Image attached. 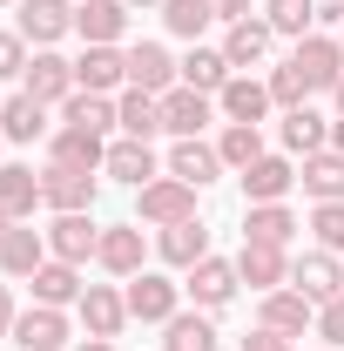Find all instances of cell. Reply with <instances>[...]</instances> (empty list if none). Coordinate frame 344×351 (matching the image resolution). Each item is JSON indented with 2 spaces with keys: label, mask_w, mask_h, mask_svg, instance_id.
<instances>
[{
  "label": "cell",
  "mask_w": 344,
  "mask_h": 351,
  "mask_svg": "<svg viewBox=\"0 0 344 351\" xmlns=\"http://www.w3.org/2000/svg\"><path fill=\"white\" fill-rule=\"evenodd\" d=\"M189 217H196V189H189L182 176H156V182L135 189V223L169 230V223H189Z\"/></svg>",
  "instance_id": "obj_1"
},
{
  "label": "cell",
  "mask_w": 344,
  "mask_h": 351,
  "mask_svg": "<svg viewBox=\"0 0 344 351\" xmlns=\"http://www.w3.org/2000/svg\"><path fill=\"white\" fill-rule=\"evenodd\" d=\"M291 68L310 82V95H338V82H344V47L331 41V34H304L297 54H291Z\"/></svg>",
  "instance_id": "obj_2"
},
{
  "label": "cell",
  "mask_w": 344,
  "mask_h": 351,
  "mask_svg": "<svg viewBox=\"0 0 344 351\" xmlns=\"http://www.w3.org/2000/svg\"><path fill=\"white\" fill-rule=\"evenodd\" d=\"M210 122H216V95H203V88H182V82L162 95V129H169L175 142H196Z\"/></svg>",
  "instance_id": "obj_3"
},
{
  "label": "cell",
  "mask_w": 344,
  "mask_h": 351,
  "mask_svg": "<svg viewBox=\"0 0 344 351\" xmlns=\"http://www.w3.org/2000/svg\"><path fill=\"white\" fill-rule=\"evenodd\" d=\"M21 95H34L41 108H61V101L75 95V61H61L54 47H41V54L27 61V75H21Z\"/></svg>",
  "instance_id": "obj_4"
},
{
  "label": "cell",
  "mask_w": 344,
  "mask_h": 351,
  "mask_svg": "<svg viewBox=\"0 0 344 351\" xmlns=\"http://www.w3.org/2000/svg\"><path fill=\"white\" fill-rule=\"evenodd\" d=\"M122 298H129V317H142V324H169V317H175V298H182V284H169L162 270H135Z\"/></svg>",
  "instance_id": "obj_5"
},
{
  "label": "cell",
  "mask_w": 344,
  "mask_h": 351,
  "mask_svg": "<svg viewBox=\"0 0 344 351\" xmlns=\"http://www.w3.org/2000/svg\"><path fill=\"white\" fill-rule=\"evenodd\" d=\"M68 27H75V0H21L14 34H21L27 47H54Z\"/></svg>",
  "instance_id": "obj_6"
},
{
  "label": "cell",
  "mask_w": 344,
  "mask_h": 351,
  "mask_svg": "<svg viewBox=\"0 0 344 351\" xmlns=\"http://www.w3.org/2000/svg\"><path fill=\"white\" fill-rule=\"evenodd\" d=\"M291 284H297L310 304H331L344 291V263H338V250H304L297 263H291Z\"/></svg>",
  "instance_id": "obj_7"
},
{
  "label": "cell",
  "mask_w": 344,
  "mask_h": 351,
  "mask_svg": "<svg viewBox=\"0 0 344 351\" xmlns=\"http://www.w3.org/2000/svg\"><path fill=\"white\" fill-rule=\"evenodd\" d=\"M41 203L54 210V217L95 210V176H88V169H61V162H47V176H41Z\"/></svg>",
  "instance_id": "obj_8"
},
{
  "label": "cell",
  "mask_w": 344,
  "mask_h": 351,
  "mask_svg": "<svg viewBox=\"0 0 344 351\" xmlns=\"http://www.w3.org/2000/svg\"><path fill=\"white\" fill-rule=\"evenodd\" d=\"M263 331H284V338H304L310 324H317V304L304 298L297 284H284V291H263Z\"/></svg>",
  "instance_id": "obj_9"
},
{
  "label": "cell",
  "mask_w": 344,
  "mask_h": 351,
  "mask_svg": "<svg viewBox=\"0 0 344 351\" xmlns=\"http://www.w3.org/2000/svg\"><path fill=\"white\" fill-rule=\"evenodd\" d=\"M95 250H101V230H95V217H88V210L47 223V257H61V263H88Z\"/></svg>",
  "instance_id": "obj_10"
},
{
  "label": "cell",
  "mask_w": 344,
  "mask_h": 351,
  "mask_svg": "<svg viewBox=\"0 0 344 351\" xmlns=\"http://www.w3.org/2000/svg\"><path fill=\"white\" fill-rule=\"evenodd\" d=\"M75 34L88 47H115L129 34V7L122 0H75Z\"/></svg>",
  "instance_id": "obj_11"
},
{
  "label": "cell",
  "mask_w": 344,
  "mask_h": 351,
  "mask_svg": "<svg viewBox=\"0 0 344 351\" xmlns=\"http://www.w3.org/2000/svg\"><path fill=\"white\" fill-rule=\"evenodd\" d=\"M236 277L250 284V291H284L291 284V250H270V243H243L236 250Z\"/></svg>",
  "instance_id": "obj_12"
},
{
  "label": "cell",
  "mask_w": 344,
  "mask_h": 351,
  "mask_svg": "<svg viewBox=\"0 0 344 351\" xmlns=\"http://www.w3.org/2000/svg\"><path fill=\"white\" fill-rule=\"evenodd\" d=\"M175 75H182V68L169 61V47H162V41H135L129 47V88H142V95H169Z\"/></svg>",
  "instance_id": "obj_13"
},
{
  "label": "cell",
  "mask_w": 344,
  "mask_h": 351,
  "mask_svg": "<svg viewBox=\"0 0 344 351\" xmlns=\"http://www.w3.org/2000/svg\"><path fill=\"white\" fill-rule=\"evenodd\" d=\"M47 162H61V169H101V162H108V142H101V135L95 129H54L47 135Z\"/></svg>",
  "instance_id": "obj_14"
},
{
  "label": "cell",
  "mask_w": 344,
  "mask_h": 351,
  "mask_svg": "<svg viewBox=\"0 0 344 351\" xmlns=\"http://www.w3.org/2000/svg\"><path fill=\"white\" fill-rule=\"evenodd\" d=\"M75 311H82L88 338H122V324H129V298H122V291H108V284H88Z\"/></svg>",
  "instance_id": "obj_15"
},
{
  "label": "cell",
  "mask_w": 344,
  "mask_h": 351,
  "mask_svg": "<svg viewBox=\"0 0 344 351\" xmlns=\"http://www.w3.org/2000/svg\"><path fill=\"white\" fill-rule=\"evenodd\" d=\"M14 345L21 351H68V317L54 304H34L14 317Z\"/></svg>",
  "instance_id": "obj_16"
},
{
  "label": "cell",
  "mask_w": 344,
  "mask_h": 351,
  "mask_svg": "<svg viewBox=\"0 0 344 351\" xmlns=\"http://www.w3.org/2000/svg\"><path fill=\"white\" fill-rule=\"evenodd\" d=\"M122 82H129V54L122 47H88L75 61V88H88V95H115Z\"/></svg>",
  "instance_id": "obj_17"
},
{
  "label": "cell",
  "mask_w": 344,
  "mask_h": 351,
  "mask_svg": "<svg viewBox=\"0 0 344 351\" xmlns=\"http://www.w3.org/2000/svg\"><path fill=\"white\" fill-rule=\"evenodd\" d=\"M41 263H47V230L14 223V230L0 237V270H7V277H34Z\"/></svg>",
  "instance_id": "obj_18"
},
{
  "label": "cell",
  "mask_w": 344,
  "mask_h": 351,
  "mask_svg": "<svg viewBox=\"0 0 344 351\" xmlns=\"http://www.w3.org/2000/svg\"><path fill=\"white\" fill-rule=\"evenodd\" d=\"M216 108H223L230 122H250V129H257V122L270 115V108H277V101H270V82H250V75H230V82H223V95H216Z\"/></svg>",
  "instance_id": "obj_19"
},
{
  "label": "cell",
  "mask_w": 344,
  "mask_h": 351,
  "mask_svg": "<svg viewBox=\"0 0 344 351\" xmlns=\"http://www.w3.org/2000/svg\"><path fill=\"white\" fill-rule=\"evenodd\" d=\"M236 284H243V277H236V263H223V257H203L196 270H189V284H182V291H189V298H196L203 311H223L230 298H236Z\"/></svg>",
  "instance_id": "obj_20"
},
{
  "label": "cell",
  "mask_w": 344,
  "mask_h": 351,
  "mask_svg": "<svg viewBox=\"0 0 344 351\" xmlns=\"http://www.w3.org/2000/svg\"><path fill=\"white\" fill-rule=\"evenodd\" d=\"M291 189H297L291 156H257V162L243 169V196H250V203H284Z\"/></svg>",
  "instance_id": "obj_21"
},
{
  "label": "cell",
  "mask_w": 344,
  "mask_h": 351,
  "mask_svg": "<svg viewBox=\"0 0 344 351\" xmlns=\"http://www.w3.org/2000/svg\"><path fill=\"white\" fill-rule=\"evenodd\" d=\"M142 257H149V243H142V223H115V230H101V250H95V263H101V270L135 277V270H142Z\"/></svg>",
  "instance_id": "obj_22"
},
{
  "label": "cell",
  "mask_w": 344,
  "mask_h": 351,
  "mask_svg": "<svg viewBox=\"0 0 344 351\" xmlns=\"http://www.w3.org/2000/svg\"><path fill=\"white\" fill-rule=\"evenodd\" d=\"M27 284H34V304H82V263H61V257H47L41 270H34V277H27Z\"/></svg>",
  "instance_id": "obj_23"
},
{
  "label": "cell",
  "mask_w": 344,
  "mask_h": 351,
  "mask_svg": "<svg viewBox=\"0 0 344 351\" xmlns=\"http://www.w3.org/2000/svg\"><path fill=\"white\" fill-rule=\"evenodd\" d=\"M156 250H162V263H175V270H196V263L210 257V230H203V217L169 223V230L156 237Z\"/></svg>",
  "instance_id": "obj_24"
},
{
  "label": "cell",
  "mask_w": 344,
  "mask_h": 351,
  "mask_svg": "<svg viewBox=\"0 0 344 351\" xmlns=\"http://www.w3.org/2000/svg\"><path fill=\"white\" fill-rule=\"evenodd\" d=\"M304 223L284 210V203H250V217H243V243H270V250H291V237H297Z\"/></svg>",
  "instance_id": "obj_25"
},
{
  "label": "cell",
  "mask_w": 344,
  "mask_h": 351,
  "mask_svg": "<svg viewBox=\"0 0 344 351\" xmlns=\"http://www.w3.org/2000/svg\"><path fill=\"white\" fill-rule=\"evenodd\" d=\"M101 169L115 176V182H129V189H142V182H156V149L149 142H135V135H122V142H108V162Z\"/></svg>",
  "instance_id": "obj_26"
},
{
  "label": "cell",
  "mask_w": 344,
  "mask_h": 351,
  "mask_svg": "<svg viewBox=\"0 0 344 351\" xmlns=\"http://www.w3.org/2000/svg\"><path fill=\"white\" fill-rule=\"evenodd\" d=\"M304 196H317V203H344V156L338 149H317V156H304Z\"/></svg>",
  "instance_id": "obj_27"
},
{
  "label": "cell",
  "mask_w": 344,
  "mask_h": 351,
  "mask_svg": "<svg viewBox=\"0 0 344 351\" xmlns=\"http://www.w3.org/2000/svg\"><path fill=\"white\" fill-rule=\"evenodd\" d=\"M169 176H182L189 189H210L216 176H223V156H216L203 135H196V142H175L169 149Z\"/></svg>",
  "instance_id": "obj_28"
},
{
  "label": "cell",
  "mask_w": 344,
  "mask_h": 351,
  "mask_svg": "<svg viewBox=\"0 0 344 351\" xmlns=\"http://www.w3.org/2000/svg\"><path fill=\"white\" fill-rule=\"evenodd\" d=\"M61 129H95V135H108V129H122V115H115V101H108V95L75 88V95L61 101Z\"/></svg>",
  "instance_id": "obj_29"
},
{
  "label": "cell",
  "mask_w": 344,
  "mask_h": 351,
  "mask_svg": "<svg viewBox=\"0 0 344 351\" xmlns=\"http://www.w3.org/2000/svg\"><path fill=\"white\" fill-rule=\"evenodd\" d=\"M270 21H230V34H223V61L230 68H257L263 54H270Z\"/></svg>",
  "instance_id": "obj_30"
},
{
  "label": "cell",
  "mask_w": 344,
  "mask_h": 351,
  "mask_svg": "<svg viewBox=\"0 0 344 351\" xmlns=\"http://www.w3.org/2000/svg\"><path fill=\"white\" fill-rule=\"evenodd\" d=\"M175 68H182V88H203V95H223V82L236 75V68L223 61V47H189Z\"/></svg>",
  "instance_id": "obj_31"
},
{
  "label": "cell",
  "mask_w": 344,
  "mask_h": 351,
  "mask_svg": "<svg viewBox=\"0 0 344 351\" xmlns=\"http://www.w3.org/2000/svg\"><path fill=\"white\" fill-rule=\"evenodd\" d=\"M0 203H7V217H14V223H27V217H34V203H41V176L27 169V162H7V169H0Z\"/></svg>",
  "instance_id": "obj_32"
},
{
  "label": "cell",
  "mask_w": 344,
  "mask_h": 351,
  "mask_svg": "<svg viewBox=\"0 0 344 351\" xmlns=\"http://www.w3.org/2000/svg\"><path fill=\"white\" fill-rule=\"evenodd\" d=\"M0 135H7V142H34V135H54V122H47V108L34 95H14V101L0 108Z\"/></svg>",
  "instance_id": "obj_33"
},
{
  "label": "cell",
  "mask_w": 344,
  "mask_h": 351,
  "mask_svg": "<svg viewBox=\"0 0 344 351\" xmlns=\"http://www.w3.org/2000/svg\"><path fill=\"white\" fill-rule=\"evenodd\" d=\"M115 115H122V135L149 142V135H162V95H142V88H129V95L115 101Z\"/></svg>",
  "instance_id": "obj_34"
},
{
  "label": "cell",
  "mask_w": 344,
  "mask_h": 351,
  "mask_svg": "<svg viewBox=\"0 0 344 351\" xmlns=\"http://www.w3.org/2000/svg\"><path fill=\"white\" fill-rule=\"evenodd\" d=\"M284 149H291V156H317V149H331V122H324L317 108H291V115H284Z\"/></svg>",
  "instance_id": "obj_35"
},
{
  "label": "cell",
  "mask_w": 344,
  "mask_h": 351,
  "mask_svg": "<svg viewBox=\"0 0 344 351\" xmlns=\"http://www.w3.org/2000/svg\"><path fill=\"white\" fill-rule=\"evenodd\" d=\"M263 21H270V34L304 41V34L317 27V0H263Z\"/></svg>",
  "instance_id": "obj_36"
},
{
  "label": "cell",
  "mask_w": 344,
  "mask_h": 351,
  "mask_svg": "<svg viewBox=\"0 0 344 351\" xmlns=\"http://www.w3.org/2000/svg\"><path fill=\"white\" fill-rule=\"evenodd\" d=\"M162 331H169L162 351H216V324H210V317H196V311H175Z\"/></svg>",
  "instance_id": "obj_37"
},
{
  "label": "cell",
  "mask_w": 344,
  "mask_h": 351,
  "mask_svg": "<svg viewBox=\"0 0 344 351\" xmlns=\"http://www.w3.org/2000/svg\"><path fill=\"white\" fill-rule=\"evenodd\" d=\"M216 156H223V169H236V176H243V169H250V162L263 156V135L250 129V122H230V129L216 135Z\"/></svg>",
  "instance_id": "obj_38"
},
{
  "label": "cell",
  "mask_w": 344,
  "mask_h": 351,
  "mask_svg": "<svg viewBox=\"0 0 344 351\" xmlns=\"http://www.w3.org/2000/svg\"><path fill=\"white\" fill-rule=\"evenodd\" d=\"M210 21H216L210 0H162V27H169V34H182V41H196Z\"/></svg>",
  "instance_id": "obj_39"
},
{
  "label": "cell",
  "mask_w": 344,
  "mask_h": 351,
  "mask_svg": "<svg viewBox=\"0 0 344 351\" xmlns=\"http://www.w3.org/2000/svg\"><path fill=\"white\" fill-rule=\"evenodd\" d=\"M270 101H277L284 115H291V108H310V82H304L291 61H284V68H270Z\"/></svg>",
  "instance_id": "obj_40"
},
{
  "label": "cell",
  "mask_w": 344,
  "mask_h": 351,
  "mask_svg": "<svg viewBox=\"0 0 344 351\" xmlns=\"http://www.w3.org/2000/svg\"><path fill=\"white\" fill-rule=\"evenodd\" d=\"M310 237H317V250H344V203H317L310 210Z\"/></svg>",
  "instance_id": "obj_41"
},
{
  "label": "cell",
  "mask_w": 344,
  "mask_h": 351,
  "mask_svg": "<svg viewBox=\"0 0 344 351\" xmlns=\"http://www.w3.org/2000/svg\"><path fill=\"white\" fill-rule=\"evenodd\" d=\"M27 61H34V54H27V41H21V34H0V82L27 75Z\"/></svg>",
  "instance_id": "obj_42"
},
{
  "label": "cell",
  "mask_w": 344,
  "mask_h": 351,
  "mask_svg": "<svg viewBox=\"0 0 344 351\" xmlns=\"http://www.w3.org/2000/svg\"><path fill=\"white\" fill-rule=\"evenodd\" d=\"M317 331H324L331 345H344V291L331 298V304H317Z\"/></svg>",
  "instance_id": "obj_43"
},
{
  "label": "cell",
  "mask_w": 344,
  "mask_h": 351,
  "mask_svg": "<svg viewBox=\"0 0 344 351\" xmlns=\"http://www.w3.org/2000/svg\"><path fill=\"white\" fill-rule=\"evenodd\" d=\"M243 351H291V338H284V331H250V338H243Z\"/></svg>",
  "instance_id": "obj_44"
},
{
  "label": "cell",
  "mask_w": 344,
  "mask_h": 351,
  "mask_svg": "<svg viewBox=\"0 0 344 351\" xmlns=\"http://www.w3.org/2000/svg\"><path fill=\"white\" fill-rule=\"evenodd\" d=\"M216 21H250V0H210Z\"/></svg>",
  "instance_id": "obj_45"
},
{
  "label": "cell",
  "mask_w": 344,
  "mask_h": 351,
  "mask_svg": "<svg viewBox=\"0 0 344 351\" xmlns=\"http://www.w3.org/2000/svg\"><path fill=\"white\" fill-rule=\"evenodd\" d=\"M14 317H21V311H14V298H7V284H0V338H14Z\"/></svg>",
  "instance_id": "obj_46"
},
{
  "label": "cell",
  "mask_w": 344,
  "mask_h": 351,
  "mask_svg": "<svg viewBox=\"0 0 344 351\" xmlns=\"http://www.w3.org/2000/svg\"><path fill=\"white\" fill-rule=\"evenodd\" d=\"M75 351H115V338H82Z\"/></svg>",
  "instance_id": "obj_47"
},
{
  "label": "cell",
  "mask_w": 344,
  "mask_h": 351,
  "mask_svg": "<svg viewBox=\"0 0 344 351\" xmlns=\"http://www.w3.org/2000/svg\"><path fill=\"white\" fill-rule=\"evenodd\" d=\"M331 149H338V156H344V115H338V122H331Z\"/></svg>",
  "instance_id": "obj_48"
},
{
  "label": "cell",
  "mask_w": 344,
  "mask_h": 351,
  "mask_svg": "<svg viewBox=\"0 0 344 351\" xmlns=\"http://www.w3.org/2000/svg\"><path fill=\"white\" fill-rule=\"evenodd\" d=\"M7 230H14V217H7V203H0V237H7Z\"/></svg>",
  "instance_id": "obj_49"
},
{
  "label": "cell",
  "mask_w": 344,
  "mask_h": 351,
  "mask_svg": "<svg viewBox=\"0 0 344 351\" xmlns=\"http://www.w3.org/2000/svg\"><path fill=\"white\" fill-rule=\"evenodd\" d=\"M122 7H129V14H135V7H162V0H122Z\"/></svg>",
  "instance_id": "obj_50"
},
{
  "label": "cell",
  "mask_w": 344,
  "mask_h": 351,
  "mask_svg": "<svg viewBox=\"0 0 344 351\" xmlns=\"http://www.w3.org/2000/svg\"><path fill=\"white\" fill-rule=\"evenodd\" d=\"M338 115H344V82H338Z\"/></svg>",
  "instance_id": "obj_51"
},
{
  "label": "cell",
  "mask_w": 344,
  "mask_h": 351,
  "mask_svg": "<svg viewBox=\"0 0 344 351\" xmlns=\"http://www.w3.org/2000/svg\"><path fill=\"white\" fill-rule=\"evenodd\" d=\"M0 7H7V0H0Z\"/></svg>",
  "instance_id": "obj_52"
},
{
  "label": "cell",
  "mask_w": 344,
  "mask_h": 351,
  "mask_svg": "<svg viewBox=\"0 0 344 351\" xmlns=\"http://www.w3.org/2000/svg\"><path fill=\"white\" fill-rule=\"evenodd\" d=\"M0 142H7V135H0Z\"/></svg>",
  "instance_id": "obj_53"
}]
</instances>
